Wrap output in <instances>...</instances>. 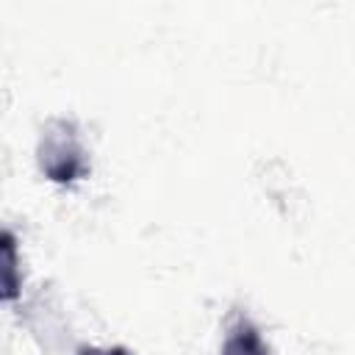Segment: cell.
Here are the masks:
<instances>
[{"mask_svg": "<svg viewBox=\"0 0 355 355\" xmlns=\"http://www.w3.org/2000/svg\"><path fill=\"white\" fill-rule=\"evenodd\" d=\"M36 155H39V169L53 183H72L86 172L83 147L78 141V130L72 119L64 116L50 119L42 128Z\"/></svg>", "mask_w": 355, "mask_h": 355, "instance_id": "cell-1", "label": "cell"}, {"mask_svg": "<svg viewBox=\"0 0 355 355\" xmlns=\"http://www.w3.org/2000/svg\"><path fill=\"white\" fill-rule=\"evenodd\" d=\"M222 355H269V347L261 338L258 327L247 316H239L225 333Z\"/></svg>", "mask_w": 355, "mask_h": 355, "instance_id": "cell-2", "label": "cell"}, {"mask_svg": "<svg viewBox=\"0 0 355 355\" xmlns=\"http://www.w3.org/2000/svg\"><path fill=\"white\" fill-rule=\"evenodd\" d=\"M19 291L17 280V241L11 230H3V300L11 302Z\"/></svg>", "mask_w": 355, "mask_h": 355, "instance_id": "cell-3", "label": "cell"}, {"mask_svg": "<svg viewBox=\"0 0 355 355\" xmlns=\"http://www.w3.org/2000/svg\"><path fill=\"white\" fill-rule=\"evenodd\" d=\"M78 355H130L125 347H114V349H97V347H80Z\"/></svg>", "mask_w": 355, "mask_h": 355, "instance_id": "cell-4", "label": "cell"}]
</instances>
